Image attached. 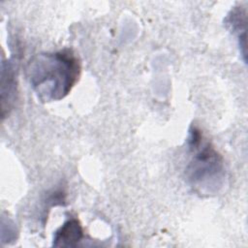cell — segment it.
<instances>
[{
	"label": "cell",
	"instance_id": "cell-3",
	"mask_svg": "<svg viewBox=\"0 0 248 248\" xmlns=\"http://www.w3.org/2000/svg\"><path fill=\"white\" fill-rule=\"evenodd\" d=\"M82 228L76 219L68 220L55 232L53 245L56 247H75L82 238Z\"/></svg>",
	"mask_w": 248,
	"mask_h": 248
},
{
	"label": "cell",
	"instance_id": "cell-2",
	"mask_svg": "<svg viewBox=\"0 0 248 248\" xmlns=\"http://www.w3.org/2000/svg\"><path fill=\"white\" fill-rule=\"evenodd\" d=\"M189 146L193 151L186 172L191 186L200 194L212 195L224 186L226 170L221 155L202 139L201 131L190 130Z\"/></svg>",
	"mask_w": 248,
	"mask_h": 248
},
{
	"label": "cell",
	"instance_id": "cell-1",
	"mask_svg": "<svg viewBox=\"0 0 248 248\" xmlns=\"http://www.w3.org/2000/svg\"><path fill=\"white\" fill-rule=\"evenodd\" d=\"M79 73V61L69 49L39 53L26 68L29 83L43 103L66 97L78 81Z\"/></svg>",
	"mask_w": 248,
	"mask_h": 248
}]
</instances>
